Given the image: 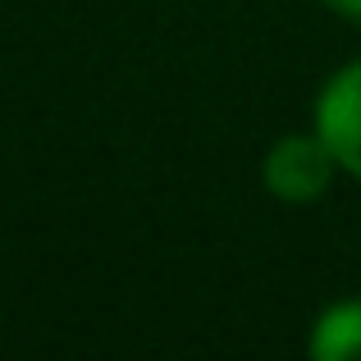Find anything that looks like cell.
I'll use <instances>...</instances> for the list:
<instances>
[{
	"label": "cell",
	"instance_id": "obj_1",
	"mask_svg": "<svg viewBox=\"0 0 361 361\" xmlns=\"http://www.w3.org/2000/svg\"><path fill=\"white\" fill-rule=\"evenodd\" d=\"M338 174V160L334 151L325 147L316 128L311 133H283L274 137V147L265 151L261 160V183L274 202H288V206H307L316 197L329 192Z\"/></svg>",
	"mask_w": 361,
	"mask_h": 361
},
{
	"label": "cell",
	"instance_id": "obj_2",
	"mask_svg": "<svg viewBox=\"0 0 361 361\" xmlns=\"http://www.w3.org/2000/svg\"><path fill=\"white\" fill-rule=\"evenodd\" d=\"M316 133L334 151L338 169L361 178V60L343 64L325 78L316 97Z\"/></svg>",
	"mask_w": 361,
	"mask_h": 361
},
{
	"label": "cell",
	"instance_id": "obj_3",
	"mask_svg": "<svg viewBox=\"0 0 361 361\" xmlns=\"http://www.w3.org/2000/svg\"><path fill=\"white\" fill-rule=\"evenodd\" d=\"M307 353L316 361H361V298H343L320 311Z\"/></svg>",
	"mask_w": 361,
	"mask_h": 361
},
{
	"label": "cell",
	"instance_id": "obj_4",
	"mask_svg": "<svg viewBox=\"0 0 361 361\" xmlns=\"http://www.w3.org/2000/svg\"><path fill=\"white\" fill-rule=\"evenodd\" d=\"M329 9H334V14H343V18H357L361 23V0H325Z\"/></svg>",
	"mask_w": 361,
	"mask_h": 361
}]
</instances>
